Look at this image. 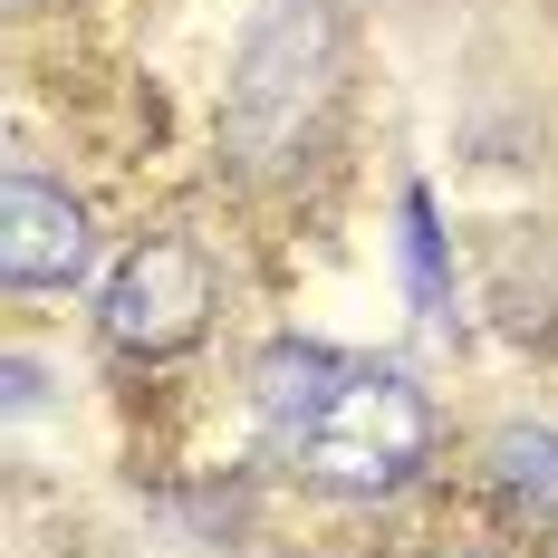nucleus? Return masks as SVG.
<instances>
[{"instance_id": "7", "label": "nucleus", "mask_w": 558, "mask_h": 558, "mask_svg": "<svg viewBox=\"0 0 558 558\" xmlns=\"http://www.w3.org/2000/svg\"><path fill=\"white\" fill-rule=\"evenodd\" d=\"M404 251H414L424 308H444V241H434V203H424V193H404Z\"/></svg>"}, {"instance_id": "5", "label": "nucleus", "mask_w": 558, "mask_h": 558, "mask_svg": "<svg viewBox=\"0 0 558 558\" xmlns=\"http://www.w3.org/2000/svg\"><path fill=\"white\" fill-rule=\"evenodd\" d=\"M482 472H492V492H501L510 520L558 530V434L549 424H501V434L482 444Z\"/></svg>"}, {"instance_id": "9", "label": "nucleus", "mask_w": 558, "mask_h": 558, "mask_svg": "<svg viewBox=\"0 0 558 558\" xmlns=\"http://www.w3.org/2000/svg\"><path fill=\"white\" fill-rule=\"evenodd\" d=\"M434 558H482V549H434Z\"/></svg>"}, {"instance_id": "1", "label": "nucleus", "mask_w": 558, "mask_h": 558, "mask_svg": "<svg viewBox=\"0 0 558 558\" xmlns=\"http://www.w3.org/2000/svg\"><path fill=\"white\" fill-rule=\"evenodd\" d=\"M337 97V10L328 0H270L231 58V145L241 165H289Z\"/></svg>"}, {"instance_id": "4", "label": "nucleus", "mask_w": 558, "mask_h": 558, "mask_svg": "<svg viewBox=\"0 0 558 558\" xmlns=\"http://www.w3.org/2000/svg\"><path fill=\"white\" fill-rule=\"evenodd\" d=\"M87 251H97V231L68 183H39V173L0 183V279L10 289H68L87 270Z\"/></svg>"}, {"instance_id": "3", "label": "nucleus", "mask_w": 558, "mask_h": 558, "mask_svg": "<svg viewBox=\"0 0 558 558\" xmlns=\"http://www.w3.org/2000/svg\"><path fill=\"white\" fill-rule=\"evenodd\" d=\"M97 318H107V337L125 356H173V347H193L203 318H213V260L193 241H135L116 260Z\"/></svg>"}, {"instance_id": "2", "label": "nucleus", "mask_w": 558, "mask_h": 558, "mask_svg": "<svg viewBox=\"0 0 558 558\" xmlns=\"http://www.w3.org/2000/svg\"><path fill=\"white\" fill-rule=\"evenodd\" d=\"M434 452V404L404 366H347L337 395L318 404V424L299 434V472L318 492H347V501H386L424 472Z\"/></svg>"}, {"instance_id": "8", "label": "nucleus", "mask_w": 558, "mask_h": 558, "mask_svg": "<svg viewBox=\"0 0 558 558\" xmlns=\"http://www.w3.org/2000/svg\"><path fill=\"white\" fill-rule=\"evenodd\" d=\"M10 404H20V414L39 404V366H29V356H10Z\"/></svg>"}, {"instance_id": "6", "label": "nucleus", "mask_w": 558, "mask_h": 558, "mask_svg": "<svg viewBox=\"0 0 558 558\" xmlns=\"http://www.w3.org/2000/svg\"><path fill=\"white\" fill-rule=\"evenodd\" d=\"M337 376H347V356H328V347H270L260 356V414H270V434H308L318 424V404L337 395Z\"/></svg>"}]
</instances>
